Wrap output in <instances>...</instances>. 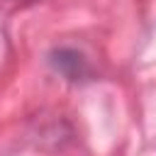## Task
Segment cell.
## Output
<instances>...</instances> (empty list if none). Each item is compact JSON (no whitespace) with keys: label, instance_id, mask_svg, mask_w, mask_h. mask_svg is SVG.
<instances>
[{"label":"cell","instance_id":"obj_1","mask_svg":"<svg viewBox=\"0 0 156 156\" xmlns=\"http://www.w3.org/2000/svg\"><path fill=\"white\" fill-rule=\"evenodd\" d=\"M49 63L54 66L56 73H61L71 83L88 80V76H90V66H88L85 56L80 51H76V49H56V51H51L49 54Z\"/></svg>","mask_w":156,"mask_h":156}]
</instances>
